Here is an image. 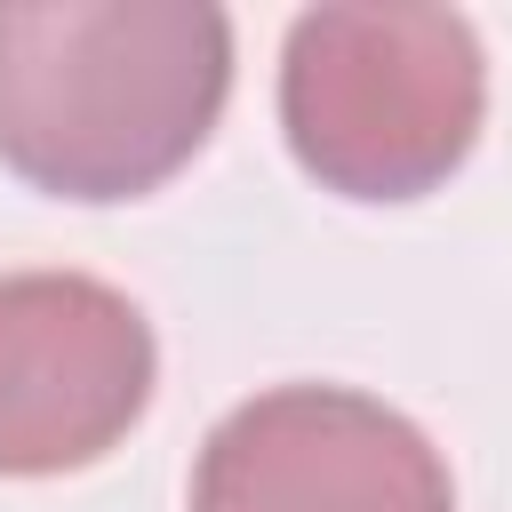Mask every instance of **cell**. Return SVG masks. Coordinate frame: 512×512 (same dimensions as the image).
Segmentation results:
<instances>
[{
  "instance_id": "1",
  "label": "cell",
  "mask_w": 512,
  "mask_h": 512,
  "mask_svg": "<svg viewBox=\"0 0 512 512\" xmlns=\"http://www.w3.org/2000/svg\"><path fill=\"white\" fill-rule=\"evenodd\" d=\"M232 96V16L208 0H8L0 160L56 200L168 184Z\"/></svg>"
},
{
  "instance_id": "2",
  "label": "cell",
  "mask_w": 512,
  "mask_h": 512,
  "mask_svg": "<svg viewBox=\"0 0 512 512\" xmlns=\"http://www.w3.org/2000/svg\"><path fill=\"white\" fill-rule=\"evenodd\" d=\"M488 120V56L456 8L328 0L288 24L280 128L296 168L344 200H424Z\"/></svg>"
},
{
  "instance_id": "3",
  "label": "cell",
  "mask_w": 512,
  "mask_h": 512,
  "mask_svg": "<svg viewBox=\"0 0 512 512\" xmlns=\"http://www.w3.org/2000/svg\"><path fill=\"white\" fill-rule=\"evenodd\" d=\"M152 320L96 272L0 280V472L48 480L112 456L152 408Z\"/></svg>"
},
{
  "instance_id": "4",
  "label": "cell",
  "mask_w": 512,
  "mask_h": 512,
  "mask_svg": "<svg viewBox=\"0 0 512 512\" xmlns=\"http://www.w3.org/2000/svg\"><path fill=\"white\" fill-rule=\"evenodd\" d=\"M192 512H456V480L376 392L272 384L200 440Z\"/></svg>"
}]
</instances>
